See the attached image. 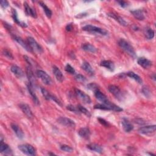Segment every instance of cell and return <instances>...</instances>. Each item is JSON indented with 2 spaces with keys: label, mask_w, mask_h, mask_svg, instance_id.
Listing matches in <instances>:
<instances>
[{
  "label": "cell",
  "mask_w": 156,
  "mask_h": 156,
  "mask_svg": "<svg viewBox=\"0 0 156 156\" xmlns=\"http://www.w3.org/2000/svg\"><path fill=\"white\" fill-rule=\"evenodd\" d=\"M118 44L119 46L124 51L129 55H130L132 58L136 57V53L133 49V48L132 46V45L127 42L126 40H125L123 38H121L118 40Z\"/></svg>",
  "instance_id": "cell-1"
},
{
  "label": "cell",
  "mask_w": 156,
  "mask_h": 156,
  "mask_svg": "<svg viewBox=\"0 0 156 156\" xmlns=\"http://www.w3.org/2000/svg\"><path fill=\"white\" fill-rule=\"evenodd\" d=\"M94 108L95 109H99L103 110H112L117 112H121L123 110V109L119 107L118 105H116L111 102L108 104H98L94 106Z\"/></svg>",
  "instance_id": "cell-2"
},
{
  "label": "cell",
  "mask_w": 156,
  "mask_h": 156,
  "mask_svg": "<svg viewBox=\"0 0 156 156\" xmlns=\"http://www.w3.org/2000/svg\"><path fill=\"white\" fill-rule=\"evenodd\" d=\"M82 30L86 32H88L93 34H100L102 35H107L108 34V31L104 29L94 26L91 24H88L82 27Z\"/></svg>",
  "instance_id": "cell-3"
},
{
  "label": "cell",
  "mask_w": 156,
  "mask_h": 156,
  "mask_svg": "<svg viewBox=\"0 0 156 156\" xmlns=\"http://www.w3.org/2000/svg\"><path fill=\"white\" fill-rule=\"evenodd\" d=\"M27 42L30 47L32 51H34L37 53H41L43 52V49L41 46L37 43V41L31 37H27Z\"/></svg>",
  "instance_id": "cell-4"
},
{
  "label": "cell",
  "mask_w": 156,
  "mask_h": 156,
  "mask_svg": "<svg viewBox=\"0 0 156 156\" xmlns=\"http://www.w3.org/2000/svg\"><path fill=\"white\" fill-rule=\"evenodd\" d=\"M18 149L23 154L27 155H35V149L30 144H20L18 146Z\"/></svg>",
  "instance_id": "cell-5"
},
{
  "label": "cell",
  "mask_w": 156,
  "mask_h": 156,
  "mask_svg": "<svg viewBox=\"0 0 156 156\" xmlns=\"http://www.w3.org/2000/svg\"><path fill=\"white\" fill-rule=\"evenodd\" d=\"M37 76L38 78L41 79V80L47 85H50L52 83V79L51 77L44 71L38 69L36 71Z\"/></svg>",
  "instance_id": "cell-6"
},
{
  "label": "cell",
  "mask_w": 156,
  "mask_h": 156,
  "mask_svg": "<svg viewBox=\"0 0 156 156\" xmlns=\"http://www.w3.org/2000/svg\"><path fill=\"white\" fill-rule=\"evenodd\" d=\"M108 90L116 99L118 100H122L123 94L118 87L115 85H110L108 87Z\"/></svg>",
  "instance_id": "cell-7"
},
{
  "label": "cell",
  "mask_w": 156,
  "mask_h": 156,
  "mask_svg": "<svg viewBox=\"0 0 156 156\" xmlns=\"http://www.w3.org/2000/svg\"><path fill=\"white\" fill-rule=\"evenodd\" d=\"M57 122L62 126L67 127L74 129L76 127V124L74 121L70 118L66 117H60L57 119Z\"/></svg>",
  "instance_id": "cell-8"
},
{
  "label": "cell",
  "mask_w": 156,
  "mask_h": 156,
  "mask_svg": "<svg viewBox=\"0 0 156 156\" xmlns=\"http://www.w3.org/2000/svg\"><path fill=\"white\" fill-rule=\"evenodd\" d=\"M41 92L43 96H44V98L46 100H48V101L52 100V101H54L55 103H57L58 105L62 106V103L59 101V99H58V98L56 96H55L54 95L51 94L47 90H46L44 88H41Z\"/></svg>",
  "instance_id": "cell-9"
},
{
  "label": "cell",
  "mask_w": 156,
  "mask_h": 156,
  "mask_svg": "<svg viewBox=\"0 0 156 156\" xmlns=\"http://www.w3.org/2000/svg\"><path fill=\"white\" fill-rule=\"evenodd\" d=\"M75 93H76L77 97L79 99H80L84 103H86V104H90L91 103V100L90 97L88 94L85 93L83 91H81L80 90L76 88L75 89Z\"/></svg>",
  "instance_id": "cell-10"
},
{
  "label": "cell",
  "mask_w": 156,
  "mask_h": 156,
  "mask_svg": "<svg viewBox=\"0 0 156 156\" xmlns=\"http://www.w3.org/2000/svg\"><path fill=\"white\" fill-rule=\"evenodd\" d=\"M156 129L155 125H151V126H146L144 127H141L138 129V132L143 135H150L152 133H154Z\"/></svg>",
  "instance_id": "cell-11"
},
{
  "label": "cell",
  "mask_w": 156,
  "mask_h": 156,
  "mask_svg": "<svg viewBox=\"0 0 156 156\" xmlns=\"http://www.w3.org/2000/svg\"><path fill=\"white\" fill-rule=\"evenodd\" d=\"M13 39L20 44L21 45L25 50H26L27 52H32V50L31 49L30 47L29 46V44L27 43V42L26 43V41H24V40L21 38L19 36H17V35H13Z\"/></svg>",
  "instance_id": "cell-12"
},
{
  "label": "cell",
  "mask_w": 156,
  "mask_h": 156,
  "mask_svg": "<svg viewBox=\"0 0 156 156\" xmlns=\"http://www.w3.org/2000/svg\"><path fill=\"white\" fill-rule=\"evenodd\" d=\"M26 75L29 80V83H30L33 87H35L36 84V79L32 69V67L30 66H28L26 68Z\"/></svg>",
  "instance_id": "cell-13"
},
{
  "label": "cell",
  "mask_w": 156,
  "mask_h": 156,
  "mask_svg": "<svg viewBox=\"0 0 156 156\" xmlns=\"http://www.w3.org/2000/svg\"><path fill=\"white\" fill-rule=\"evenodd\" d=\"M0 152L1 153L4 154V155H13L12 153V150L11 148L9 147L8 144L5 143L2 139L1 138V144H0Z\"/></svg>",
  "instance_id": "cell-14"
},
{
  "label": "cell",
  "mask_w": 156,
  "mask_h": 156,
  "mask_svg": "<svg viewBox=\"0 0 156 156\" xmlns=\"http://www.w3.org/2000/svg\"><path fill=\"white\" fill-rule=\"evenodd\" d=\"M94 96L98 100H99L100 102H101L102 104H108L111 102L107 97L102 93L99 90H98L94 91Z\"/></svg>",
  "instance_id": "cell-15"
},
{
  "label": "cell",
  "mask_w": 156,
  "mask_h": 156,
  "mask_svg": "<svg viewBox=\"0 0 156 156\" xmlns=\"http://www.w3.org/2000/svg\"><path fill=\"white\" fill-rule=\"evenodd\" d=\"M27 90H28V92L29 93V94L30 95L34 102L36 104V105H39L40 104V101L35 93V91L34 90V87L30 83H29L27 85Z\"/></svg>",
  "instance_id": "cell-16"
},
{
  "label": "cell",
  "mask_w": 156,
  "mask_h": 156,
  "mask_svg": "<svg viewBox=\"0 0 156 156\" xmlns=\"http://www.w3.org/2000/svg\"><path fill=\"white\" fill-rule=\"evenodd\" d=\"M20 108H21V110H22V112L29 118H31L33 117V113L32 112L30 108V107L26 104H20Z\"/></svg>",
  "instance_id": "cell-17"
},
{
  "label": "cell",
  "mask_w": 156,
  "mask_h": 156,
  "mask_svg": "<svg viewBox=\"0 0 156 156\" xmlns=\"http://www.w3.org/2000/svg\"><path fill=\"white\" fill-rule=\"evenodd\" d=\"M138 64L144 69L149 68L152 65V62L145 57H140L137 60Z\"/></svg>",
  "instance_id": "cell-18"
},
{
  "label": "cell",
  "mask_w": 156,
  "mask_h": 156,
  "mask_svg": "<svg viewBox=\"0 0 156 156\" xmlns=\"http://www.w3.org/2000/svg\"><path fill=\"white\" fill-rule=\"evenodd\" d=\"M121 124L122 126L123 130L126 132H130L133 129V126L127 118H122Z\"/></svg>",
  "instance_id": "cell-19"
},
{
  "label": "cell",
  "mask_w": 156,
  "mask_h": 156,
  "mask_svg": "<svg viewBox=\"0 0 156 156\" xmlns=\"http://www.w3.org/2000/svg\"><path fill=\"white\" fill-rule=\"evenodd\" d=\"M24 10L27 15L31 16L33 18H37V13L35 9L33 7H31L29 6V5L26 2H24Z\"/></svg>",
  "instance_id": "cell-20"
},
{
  "label": "cell",
  "mask_w": 156,
  "mask_h": 156,
  "mask_svg": "<svg viewBox=\"0 0 156 156\" xmlns=\"http://www.w3.org/2000/svg\"><path fill=\"white\" fill-rule=\"evenodd\" d=\"M11 127L12 130H13L14 133L16 135V136L20 139H23L24 137V133L21 129L16 124L12 123L11 124Z\"/></svg>",
  "instance_id": "cell-21"
},
{
  "label": "cell",
  "mask_w": 156,
  "mask_h": 156,
  "mask_svg": "<svg viewBox=\"0 0 156 156\" xmlns=\"http://www.w3.org/2000/svg\"><path fill=\"white\" fill-rule=\"evenodd\" d=\"M10 70L12 73L18 78H21L24 76V73L23 70L17 65H12L10 68Z\"/></svg>",
  "instance_id": "cell-22"
},
{
  "label": "cell",
  "mask_w": 156,
  "mask_h": 156,
  "mask_svg": "<svg viewBox=\"0 0 156 156\" xmlns=\"http://www.w3.org/2000/svg\"><path fill=\"white\" fill-rule=\"evenodd\" d=\"M107 15L108 16H110V18H113L115 19L116 21H117L121 25L123 26H127V23L121 16H118V15L114 13H112V12H110V13H108Z\"/></svg>",
  "instance_id": "cell-23"
},
{
  "label": "cell",
  "mask_w": 156,
  "mask_h": 156,
  "mask_svg": "<svg viewBox=\"0 0 156 156\" xmlns=\"http://www.w3.org/2000/svg\"><path fill=\"white\" fill-rule=\"evenodd\" d=\"M78 134L82 138L88 140L90 136L91 132L90 129L88 127H82L79 130Z\"/></svg>",
  "instance_id": "cell-24"
},
{
  "label": "cell",
  "mask_w": 156,
  "mask_h": 156,
  "mask_svg": "<svg viewBox=\"0 0 156 156\" xmlns=\"http://www.w3.org/2000/svg\"><path fill=\"white\" fill-rule=\"evenodd\" d=\"M130 13L138 20L141 21L144 20L145 18L144 12L141 9H136L134 10H132L130 11Z\"/></svg>",
  "instance_id": "cell-25"
},
{
  "label": "cell",
  "mask_w": 156,
  "mask_h": 156,
  "mask_svg": "<svg viewBox=\"0 0 156 156\" xmlns=\"http://www.w3.org/2000/svg\"><path fill=\"white\" fill-rule=\"evenodd\" d=\"M52 72L56 78V79L58 81L62 82L63 79H64V77L62 73V71L60 70V69L56 66H53L52 67Z\"/></svg>",
  "instance_id": "cell-26"
},
{
  "label": "cell",
  "mask_w": 156,
  "mask_h": 156,
  "mask_svg": "<svg viewBox=\"0 0 156 156\" xmlns=\"http://www.w3.org/2000/svg\"><path fill=\"white\" fill-rule=\"evenodd\" d=\"M100 65L101 66L105 67L110 71H113L115 70V64L111 60H102Z\"/></svg>",
  "instance_id": "cell-27"
},
{
  "label": "cell",
  "mask_w": 156,
  "mask_h": 156,
  "mask_svg": "<svg viewBox=\"0 0 156 156\" xmlns=\"http://www.w3.org/2000/svg\"><path fill=\"white\" fill-rule=\"evenodd\" d=\"M12 18H13V21L16 23L18 24V25H20V26L23 27H27V24L24 23V22H22V21H20V20H18V14H17V12L15 9H12Z\"/></svg>",
  "instance_id": "cell-28"
},
{
  "label": "cell",
  "mask_w": 156,
  "mask_h": 156,
  "mask_svg": "<svg viewBox=\"0 0 156 156\" xmlns=\"http://www.w3.org/2000/svg\"><path fill=\"white\" fill-rule=\"evenodd\" d=\"M82 68L90 76H93L94 74V69L88 62H83L82 64Z\"/></svg>",
  "instance_id": "cell-29"
},
{
  "label": "cell",
  "mask_w": 156,
  "mask_h": 156,
  "mask_svg": "<svg viewBox=\"0 0 156 156\" xmlns=\"http://www.w3.org/2000/svg\"><path fill=\"white\" fill-rule=\"evenodd\" d=\"M82 49L85 51L94 53L97 51V49L95 46L90 43H83L82 44Z\"/></svg>",
  "instance_id": "cell-30"
},
{
  "label": "cell",
  "mask_w": 156,
  "mask_h": 156,
  "mask_svg": "<svg viewBox=\"0 0 156 156\" xmlns=\"http://www.w3.org/2000/svg\"><path fill=\"white\" fill-rule=\"evenodd\" d=\"M87 148H88L91 151H94L98 153H102V151H103L102 147L96 143H90V144H88Z\"/></svg>",
  "instance_id": "cell-31"
},
{
  "label": "cell",
  "mask_w": 156,
  "mask_h": 156,
  "mask_svg": "<svg viewBox=\"0 0 156 156\" xmlns=\"http://www.w3.org/2000/svg\"><path fill=\"white\" fill-rule=\"evenodd\" d=\"M144 34L145 37L148 40H151L154 37L155 32L154 30H152L151 27H146L144 29Z\"/></svg>",
  "instance_id": "cell-32"
},
{
  "label": "cell",
  "mask_w": 156,
  "mask_h": 156,
  "mask_svg": "<svg viewBox=\"0 0 156 156\" xmlns=\"http://www.w3.org/2000/svg\"><path fill=\"white\" fill-rule=\"evenodd\" d=\"M126 75L130 77L131 79H133V80H135L139 84H141L143 83V80L140 77V76H139L138 74H135L134 72L133 71H129L126 73Z\"/></svg>",
  "instance_id": "cell-33"
},
{
  "label": "cell",
  "mask_w": 156,
  "mask_h": 156,
  "mask_svg": "<svg viewBox=\"0 0 156 156\" xmlns=\"http://www.w3.org/2000/svg\"><path fill=\"white\" fill-rule=\"evenodd\" d=\"M38 3L40 5V6L43 8V10H44L46 16L48 18H51L52 13V11L50 10V9L49 7H48V6L44 2H43L41 1H40Z\"/></svg>",
  "instance_id": "cell-34"
},
{
  "label": "cell",
  "mask_w": 156,
  "mask_h": 156,
  "mask_svg": "<svg viewBox=\"0 0 156 156\" xmlns=\"http://www.w3.org/2000/svg\"><path fill=\"white\" fill-rule=\"evenodd\" d=\"M77 107L78 109H79V111L80 112V113H83V114H84L85 115H86L88 117H90L91 116L90 112L87 108H85L84 107H83V106H82L80 105H78Z\"/></svg>",
  "instance_id": "cell-35"
},
{
  "label": "cell",
  "mask_w": 156,
  "mask_h": 156,
  "mask_svg": "<svg viewBox=\"0 0 156 156\" xmlns=\"http://www.w3.org/2000/svg\"><path fill=\"white\" fill-rule=\"evenodd\" d=\"M141 92L142 93L144 94V96L147 98H150L151 97V91L149 90V88L146 87V86H144L142 88V90H141Z\"/></svg>",
  "instance_id": "cell-36"
},
{
  "label": "cell",
  "mask_w": 156,
  "mask_h": 156,
  "mask_svg": "<svg viewBox=\"0 0 156 156\" xmlns=\"http://www.w3.org/2000/svg\"><path fill=\"white\" fill-rule=\"evenodd\" d=\"M66 108L67 110H69L72 112H74L76 114H80V112L79 111V109H78L77 107H75L73 105H68Z\"/></svg>",
  "instance_id": "cell-37"
},
{
  "label": "cell",
  "mask_w": 156,
  "mask_h": 156,
  "mask_svg": "<svg viewBox=\"0 0 156 156\" xmlns=\"http://www.w3.org/2000/svg\"><path fill=\"white\" fill-rule=\"evenodd\" d=\"M65 71L69 73V74H74L75 73H76V71L74 69V68L69 64H66V65L65 66Z\"/></svg>",
  "instance_id": "cell-38"
},
{
  "label": "cell",
  "mask_w": 156,
  "mask_h": 156,
  "mask_svg": "<svg viewBox=\"0 0 156 156\" xmlns=\"http://www.w3.org/2000/svg\"><path fill=\"white\" fill-rule=\"evenodd\" d=\"M2 54L5 57H6L7 58H8L9 59H13V56L12 52L7 49H3Z\"/></svg>",
  "instance_id": "cell-39"
},
{
  "label": "cell",
  "mask_w": 156,
  "mask_h": 156,
  "mask_svg": "<svg viewBox=\"0 0 156 156\" xmlns=\"http://www.w3.org/2000/svg\"><path fill=\"white\" fill-rule=\"evenodd\" d=\"M87 88L90 90H92L94 92L98 90H99V87L98 85L95 83H88L87 85Z\"/></svg>",
  "instance_id": "cell-40"
},
{
  "label": "cell",
  "mask_w": 156,
  "mask_h": 156,
  "mask_svg": "<svg viewBox=\"0 0 156 156\" xmlns=\"http://www.w3.org/2000/svg\"><path fill=\"white\" fill-rule=\"evenodd\" d=\"M60 149L62 151L66 152H71L73 151V149L71 146H69L68 145H66V144L62 145L60 146Z\"/></svg>",
  "instance_id": "cell-41"
},
{
  "label": "cell",
  "mask_w": 156,
  "mask_h": 156,
  "mask_svg": "<svg viewBox=\"0 0 156 156\" xmlns=\"http://www.w3.org/2000/svg\"><path fill=\"white\" fill-rule=\"evenodd\" d=\"M75 79L78 82H83L84 81L86 80V78L85 76H83V75L82 74H76V76H75Z\"/></svg>",
  "instance_id": "cell-42"
},
{
  "label": "cell",
  "mask_w": 156,
  "mask_h": 156,
  "mask_svg": "<svg viewBox=\"0 0 156 156\" xmlns=\"http://www.w3.org/2000/svg\"><path fill=\"white\" fill-rule=\"evenodd\" d=\"M98 120L99 122L102 125H103L104 126H105V127H108V126H109L108 122L107 121H105L104 119L101 118H98Z\"/></svg>",
  "instance_id": "cell-43"
},
{
  "label": "cell",
  "mask_w": 156,
  "mask_h": 156,
  "mask_svg": "<svg viewBox=\"0 0 156 156\" xmlns=\"http://www.w3.org/2000/svg\"><path fill=\"white\" fill-rule=\"evenodd\" d=\"M0 4H1V6L2 8L3 9H6L7 7H9V2L7 1H5V0H1L0 1Z\"/></svg>",
  "instance_id": "cell-44"
},
{
  "label": "cell",
  "mask_w": 156,
  "mask_h": 156,
  "mask_svg": "<svg viewBox=\"0 0 156 156\" xmlns=\"http://www.w3.org/2000/svg\"><path fill=\"white\" fill-rule=\"evenodd\" d=\"M117 2L119 4V5L121 7H122L123 8H125L128 5V3L124 1H117Z\"/></svg>",
  "instance_id": "cell-45"
},
{
  "label": "cell",
  "mask_w": 156,
  "mask_h": 156,
  "mask_svg": "<svg viewBox=\"0 0 156 156\" xmlns=\"http://www.w3.org/2000/svg\"><path fill=\"white\" fill-rule=\"evenodd\" d=\"M66 30L68 32H70V31H72L73 29V25L71 23H69V24H68L66 26Z\"/></svg>",
  "instance_id": "cell-46"
},
{
  "label": "cell",
  "mask_w": 156,
  "mask_h": 156,
  "mask_svg": "<svg viewBox=\"0 0 156 156\" xmlns=\"http://www.w3.org/2000/svg\"><path fill=\"white\" fill-rule=\"evenodd\" d=\"M87 15V12H83L79 14H77V15L76 16V18H82L85 16Z\"/></svg>",
  "instance_id": "cell-47"
},
{
  "label": "cell",
  "mask_w": 156,
  "mask_h": 156,
  "mask_svg": "<svg viewBox=\"0 0 156 156\" xmlns=\"http://www.w3.org/2000/svg\"><path fill=\"white\" fill-rule=\"evenodd\" d=\"M48 155H55L54 153H48Z\"/></svg>",
  "instance_id": "cell-48"
}]
</instances>
